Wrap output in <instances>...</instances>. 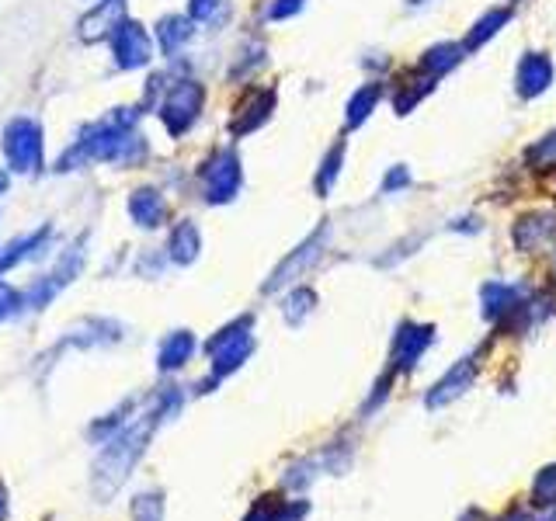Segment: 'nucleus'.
<instances>
[{
  "instance_id": "20",
  "label": "nucleus",
  "mask_w": 556,
  "mask_h": 521,
  "mask_svg": "<svg viewBox=\"0 0 556 521\" xmlns=\"http://www.w3.org/2000/svg\"><path fill=\"white\" fill-rule=\"evenodd\" d=\"M157 35H160V49H164L167 56H178L181 46L195 35V28L188 18H164L157 28Z\"/></svg>"
},
{
  "instance_id": "8",
  "label": "nucleus",
  "mask_w": 556,
  "mask_h": 521,
  "mask_svg": "<svg viewBox=\"0 0 556 521\" xmlns=\"http://www.w3.org/2000/svg\"><path fill=\"white\" fill-rule=\"evenodd\" d=\"M275 108V91L272 87H251L247 91V98L237 105V112H233V122H230V132L233 136H247V132H254L261 126V122L272 115Z\"/></svg>"
},
{
  "instance_id": "37",
  "label": "nucleus",
  "mask_w": 556,
  "mask_h": 521,
  "mask_svg": "<svg viewBox=\"0 0 556 521\" xmlns=\"http://www.w3.org/2000/svg\"><path fill=\"white\" fill-rule=\"evenodd\" d=\"M553 521H556V518H553Z\"/></svg>"
},
{
  "instance_id": "16",
  "label": "nucleus",
  "mask_w": 556,
  "mask_h": 521,
  "mask_svg": "<svg viewBox=\"0 0 556 521\" xmlns=\"http://www.w3.org/2000/svg\"><path fill=\"white\" fill-rule=\"evenodd\" d=\"M192 355H195V334L174 330V334H167L164 344H160L157 365H160V372H174V369H181V365H188Z\"/></svg>"
},
{
  "instance_id": "9",
  "label": "nucleus",
  "mask_w": 556,
  "mask_h": 521,
  "mask_svg": "<svg viewBox=\"0 0 556 521\" xmlns=\"http://www.w3.org/2000/svg\"><path fill=\"white\" fill-rule=\"evenodd\" d=\"M324 237H327V226H320V230L313 233V237L306 240L303 247H296V251H292L289 258H285L282 264H278V271L272 275V282L265 285V292L282 289V285H285V282H292V278H296L299 271H306V268H310V264L320 258V247H324Z\"/></svg>"
},
{
  "instance_id": "12",
  "label": "nucleus",
  "mask_w": 556,
  "mask_h": 521,
  "mask_svg": "<svg viewBox=\"0 0 556 521\" xmlns=\"http://www.w3.org/2000/svg\"><path fill=\"white\" fill-rule=\"evenodd\" d=\"M122 4H126V0H101V4L80 21V39L84 42L112 39V32L122 25Z\"/></svg>"
},
{
  "instance_id": "6",
  "label": "nucleus",
  "mask_w": 556,
  "mask_h": 521,
  "mask_svg": "<svg viewBox=\"0 0 556 521\" xmlns=\"http://www.w3.org/2000/svg\"><path fill=\"white\" fill-rule=\"evenodd\" d=\"M84 258H87L84 240H77V244H73L70 251L60 258V268H53L46 278H39V282H35L32 289L25 292V306H32V310H42L46 303H53V299L60 296L63 289H67L73 278L80 275V268H84Z\"/></svg>"
},
{
  "instance_id": "26",
  "label": "nucleus",
  "mask_w": 556,
  "mask_h": 521,
  "mask_svg": "<svg viewBox=\"0 0 556 521\" xmlns=\"http://www.w3.org/2000/svg\"><path fill=\"white\" fill-rule=\"evenodd\" d=\"M133 521H164V497L157 490H146L133 501Z\"/></svg>"
},
{
  "instance_id": "1",
  "label": "nucleus",
  "mask_w": 556,
  "mask_h": 521,
  "mask_svg": "<svg viewBox=\"0 0 556 521\" xmlns=\"http://www.w3.org/2000/svg\"><path fill=\"white\" fill-rule=\"evenodd\" d=\"M181 407V393L178 386H167V390H157L150 396L143 414H136L119 435H112L105 445H101L98 459L91 466V494L98 501H112L122 490V483L133 476L136 462L143 459L146 445H150L153 431L164 421H171Z\"/></svg>"
},
{
  "instance_id": "4",
  "label": "nucleus",
  "mask_w": 556,
  "mask_h": 521,
  "mask_svg": "<svg viewBox=\"0 0 556 521\" xmlns=\"http://www.w3.org/2000/svg\"><path fill=\"white\" fill-rule=\"evenodd\" d=\"M202 101H206V91L195 80H178L174 87H167L164 101H160V119L171 136H185L188 129L195 126L202 112Z\"/></svg>"
},
{
  "instance_id": "30",
  "label": "nucleus",
  "mask_w": 556,
  "mask_h": 521,
  "mask_svg": "<svg viewBox=\"0 0 556 521\" xmlns=\"http://www.w3.org/2000/svg\"><path fill=\"white\" fill-rule=\"evenodd\" d=\"M529 157L536 160V164H556V132L553 136H546L539 146H532Z\"/></svg>"
},
{
  "instance_id": "7",
  "label": "nucleus",
  "mask_w": 556,
  "mask_h": 521,
  "mask_svg": "<svg viewBox=\"0 0 556 521\" xmlns=\"http://www.w3.org/2000/svg\"><path fill=\"white\" fill-rule=\"evenodd\" d=\"M112 53H115V66H119V70H139V66L150 63L153 42L139 21H122L112 32Z\"/></svg>"
},
{
  "instance_id": "24",
  "label": "nucleus",
  "mask_w": 556,
  "mask_h": 521,
  "mask_svg": "<svg viewBox=\"0 0 556 521\" xmlns=\"http://www.w3.org/2000/svg\"><path fill=\"white\" fill-rule=\"evenodd\" d=\"M431 91V77H414V80H404V84L397 87V94H393V108H397V115H407L417 101L424 98V94Z\"/></svg>"
},
{
  "instance_id": "27",
  "label": "nucleus",
  "mask_w": 556,
  "mask_h": 521,
  "mask_svg": "<svg viewBox=\"0 0 556 521\" xmlns=\"http://www.w3.org/2000/svg\"><path fill=\"white\" fill-rule=\"evenodd\" d=\"M313 303H317V296H313L310 289H296L285 299V320H289V324H303L306 313H313Z\"/></svg>"
},
{
  "instance_id": "33",
  "label": "nucleus",
  "mask_w": 556,
  "mask_h": 521,
  "mask_svg": "<svg viewBox=\"0 0 556 521\" xmlns=\"http://www.w3.org/2000/svg\"><path fill=\"white\" fill-rule=\"evenodd\" d=\"M0 521H7V490H4V483H0Z\"/></svg>"
},
{
  "instance_id": "34",
  "label": "nucleus",
  "mask_w": 556,
  "mask_h": 521,
  "mask_svg": "<svg viewBox=\"0 0 556 521\" xmlns=\"http://www.w3.org/2000/svg\"><path fill=\"white\" fill-rule=\"evenodd\" d=\"M0 192H7V174L0 171Z\"/></svg>"
},
{
  "instance_id": "29",
  "label": "nucleus",
  "mask_w": 556,
  "mask_h": 521,
  "mask_svg": "<svg viewBox=\"0 0 556 521\" xmlns=\"http://www.w3.org/2000/svg\"><path fill=\"white\" fill-rule=\"evenodd\" d=\"M536 504H556V466L536 480Z\"/></svg>"
},
{
  "instance_id": "28",
  "label": "nucleus",
  "mask_w": 556,
  "mask_h": 521,
  "mask_svg": "<svg viewBox=\"0 0 556 521\" xmlns=\"http://www.w3.org/2000/svg\"><path fill=\"white\" fill-rule=\"evenodd\" d=\"M21 303H25V299L18 296V289H14V285H7V282H0V320L14 317V313L21 310Z\"/></svg>"
},
{
  "instance_id": "5",
  "label": "nucleus",
  "mask_w": 556,
  "mask_h": 521,
  "mask_svg": "<svg viewBox=\"0 0 556 521\" xmlns=\"http://www.w3.org/2000/svg\"><path fill=\"white\" fill-rule=\"evenodd\" d=\"M199 181H202V195H206L209 205H223L230 202L233 195L240 192V160L233 150H216L212 157L202 164L199 171Z\"/></svg>"
},
{
  "instance_id": "31",
  "label": "nucleus",
  "mask_w": 556,
  "mask_h": 521,
  "mask_svg": "<svg viewBox=\"0 0 556 521\" xmlns=\"http://www.w3.org/2000/svg\"><path fill=\"white\" fill-rule=\"evenodd\" d=\"M306 7V0H275L272 4V11H268V18L272 21H285V18H292V14H299Z\"/></svg>"
},
{
  "instance_id": "23",
  "label": "nucleus",
  "mask_w": 556,
  "mask_h": 521,
  "mask_svg": "<svg viewBox=\"0 0 556 521\" xmlns=\"http://www.w3.org/2000/svg\"><path fill=\"white\" fill-rule=\"evenodd\" d=\"M341 164H345V143H334L331 150H327L324 167H320V174H317V192H320V198L331 195L334 181H338V174H341Z\"/></svg>"
},
{
  "instance_id": "11",
  "label": "nucleus",
  "mask_w": 556,
  "mask_h": 521,
  "mask_svg": "<svg viewBox=\"0 0 556 521\" xmlns=\"http://www.w3.org/2000/svg\"><path fill=\"white\" fill-rule=\"evenodd\" d=\"M428 344H431V327L400 324L397 337H393V369H414Z\"/></svg>"
},
{
  "instance_id": "3",
  "label": "nucleus",
  "mask_w": 556,
  "mask_h": 521,
  "mask_svg": "<svg viewBox=\"0 0 556 521\" xmlns=\"http://www.w3.org/2000/svg\"><path fill=\"white\" fill-rule=\"evenodd\" d=\"M4 157H7V167L18 174H39L42 171V132L32 119L7 122Z\"/></svg>"
},
{
  "instance_id": "18",
  "label": "nucleus",
  "mask_w": 556,
  "mask_h": 521,
  "mask_svg": "<svg viewBox=\"0 0 556 521\" xmlns=\"http://www.w3.org/2000/svg\"><path fill=\"white\" fill-rule=\"evenodd\" d=\"M511 21V7H494V11H487L484 18L473 25V32L466 35V42H463V49H480L484 42L494 39L497 32H501L504 25Z\"/></svg>"
},
{
  "instance_id": "14",
  "label": "nucleus",
  "mask_w": 556,
  "mask_h": 521,
  "mask_svg": "<svg viewBox=\"0 0 556 521\" xmlns=\"http://www.w3.org/2000/svg\"><path fill=\"white\" fill-rule=\"evenodd\" d=\"M473 376H477V362H473V358H463V362H459L456 369H452L449 376H445L442 383H438L435 390L428 393V407H442V403L463 396L466 390H470Z\"/></svg>"
},
{
  "instance_id": "35",
  "label": "nucleus",
  "mask_w": 556,
  "mask_h": 521,
  "mask_svg": "<svg viewBox=\"0 0 556 521\" xmlns=\"http://www.w3.org/2000/svg\"><path fill=\"white\" fill-rule=\"evenodd\" d=\"M407 4H411V7H421V4H428V0H407Z\"/></svg>"
},
{
  "instance_id": "15",
  "label": "nucleus",
  "mask_w": 556,
  "mask_h": 521,
  "mask_svg": "<svg viewBox=\"0 0 556 521\" xmlns=\"http://www.w3.org/2000/svg\"><path fill=\"white\" fill-rule=\"evenodd\" d=\"M202 251V237H199V226L192 219H181L178 226L171 230V240H167V258L174 264H192L199 258Z\"/></svg>"
},
{
  "instance_id": "21",
  "label": "nucleus",
  "mask_w": 556,
  "mask_h": 521,
  "mask_svg": "<svg viewBox=\"0 0 556 521\" xmlns=\"http://www.w3.org/2000/svg\"><path fill=\"white\" fill-rule=\"evenodd\" d=\"M379 94H383V87H379V84H365V87H358V91L351 94V101H348V126L351 129H358L365 119H369L372 108L379 105Z\"/></svg>"
},
{
  "instance_id": "10",
  "label": "nucleus",
  "mask_w": 556,
  "mask_h": 521,
  "mask_svg": "<svg viewBox=\"0 0 556 521\" xmlns=\"http://www.w3.org/2000/svg\"><path fill=\"white\" fill-rule=\"evenodd\" d=\"M553 84V60L546 53H529L522 56L515 73V87L522 98H539L546 87Z\"/></svg>"
},
{
  "instance_id": "13",
  "label": "nucleus",
  "mask_w": 556,
  "mask_h": 521,
  "mask_svg": "<svg viewBox=\"0 0 556 521\" xmlns=\"http://www.w3.org/2000/svg\"><path fill=\"white\" fill-rule=\"evenodd\" d=\"M129 216L136 219V226H143V230H157V226H164L167 219V198L157 192V188H139L129 198Z\"/></svg>"
},
{
  "instance_id": "36",
  "label": "nucleus",
  "mask_w": 556,
  "mask_h": 521,
  "mask_svg": "<svg viewBox=\"0 0 556 521\" xmlns=\"http://www.w3.org/2000/svg\"><path fill=\"white\" fill-rule=\"evenodd\" d=\"M508 521H529V518H525V515H511Z\"/></svg>"
},
{
  "instance_id": "22",
  "label": "nucleus",
  "mask_w": 556,
  "mask_h": 521,
  "mask_svg": "<svg viewBox=\"0 0 556 521\" xmlns=\"http://www.w3.org/2000/svg\"><path fill=\"white\" fill-rule=\"evenodd\" d=\"M480 296H484V317H487V320H497L501 313H511V310H515V289H511V285L487 282Z\"/></svg>"
},
{
  "instance_id": "2",
  "label": "nucleus",
  "mask_w": 556,
  "mask_h": 521,
  "mask_svg": "<svg viewBox=\"0 0 556 521\" xmlns=\"http://www.w3.org/2000/svg\"><path fill=\"white\" fill-rule=\"evenodd\" d=\"M254 337H251V317H240L237 324L223 327L209 341V358H212V379H223L230 372H237L240 365L251 358Z\"/></svg>"
},
{
  "instance_id": "19",
  "label": "nucleus",
  "mask_w": 556,
  "mask_h": 521,
  "mask_svg": "<svg viewBox=\"0 0 556 521\" xmlns=\"http://www.w3.org/2000/svg\"><path fill=\"white\" fill-rule=\"evenodd\" d=\"M459 53H463V46H456V42H438V46H431L421 56V70L428 77H442V73H449L459 63Z\"/></svg>"
},
{
  "instance_id": "25",
  "label": "nucleus",
  "mask_w": 556,
  "mask_h": 521,
  "mask_svg": "<svg viewBox=\"0 0 556 521\" xmlns=\"http://www.w3.org/2000/svg\"><path fill=\"white\" fill-rule=\"evenodd\" d=\"M230 14V0H192V21L199 25H219Z\"/></svg>"
},
{
  "instance_id": "32",
  "label": "nucleus",
  "mask_w": 556,
  "mask_h": 521,
  "mask_svg": "<svg viewBox=\"0 0 556 521\" xmlns=\"http://www.w3.org/2000/svg\"><path fill=\"white\" fill-rule=\"evenodd\" d=\"M407 185H411V171H407V167H393V171L386 174V181H383V195H390L393 188L400 192V188H407Z\"/></svg>"
},
{
  "instance_id": "17",
  "label": "nucleus",
  "mask_w": 556,
  "mask_h": 521,
  "mask_svg": "<svg viewBox=\"0 0 556 521\" xmlns=\"http://www.w3.org/2000/svg\"><path fill=\"white\" fill-rule=\"evenodd\" d=\"M553 233H556L553 216H525L522 223L515 226V247L518 251H536V247H543Z\"/></svg>"
}]
</instances>
